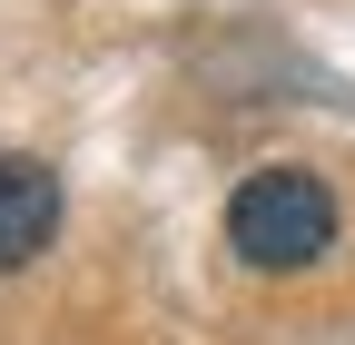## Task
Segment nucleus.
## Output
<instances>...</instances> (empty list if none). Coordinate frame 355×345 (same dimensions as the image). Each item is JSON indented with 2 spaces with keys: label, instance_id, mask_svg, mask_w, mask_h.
<instances>
[{
  "label": "nucleus",
  "instance_id": "nucleus-2",
  "mask_svg": "<svg viewBox=\"0 0 355 345\" xmlns=\"http://www.w3.org/2000/svg\"><path fill=\"white\" fill-rule=\"evenodd\" d=\"M60 227V178H50V158H0V276H20L40 247H50Z\"/></svg>",
  "mask_w": 355,
  "mask_h": 345
},
{
  "label": "nucleus",
  "instance_id": "nucleus-1",
  "mask_svg": "<svg viewBox=\"0 0 355 345\" xmlns=\"http://www.w3.org/2000/svg\"><path fill=\"white\" fill-rule=\"evenodd\" d=\"M227 247L257 276H296L336 247V188L316 168H257V178L227 197Z\"/></svg>",
  "mask_w": 355,
  "mask_h": 345
}]
</instances>
